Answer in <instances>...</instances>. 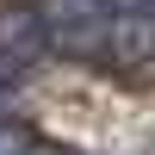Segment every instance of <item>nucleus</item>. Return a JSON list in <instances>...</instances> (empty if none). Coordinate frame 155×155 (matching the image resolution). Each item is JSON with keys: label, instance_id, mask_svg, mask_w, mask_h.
<instances>
[{"label": "nucleus", "instance_id": "obj_1", "mask_svg": "<svg viewBox=\"0 0 155 155\" xmlns=\"http://www.w3.org/2000/svg\"><path fill=\"white\" fill-rule=\"evenodd\" d=\"M0 155H31V137L12 130V124H0Z\"/></svg>", "mask_w": 155, "mask_h": 155}, {"label": "nucleus", "instance_id": "obj_2", "mask_svg": "<svg viewBox=\"0 0 155 155\" xmlns=\"http://www.w3.org/2000/svg\"><path fill=\"white\" fill-rule=\"evenodd\" d=\"M6 99H12V74L0 68V106H6Z\"/></svg>", "mask_w": 155, "mask_h": 155}]
</instances>
